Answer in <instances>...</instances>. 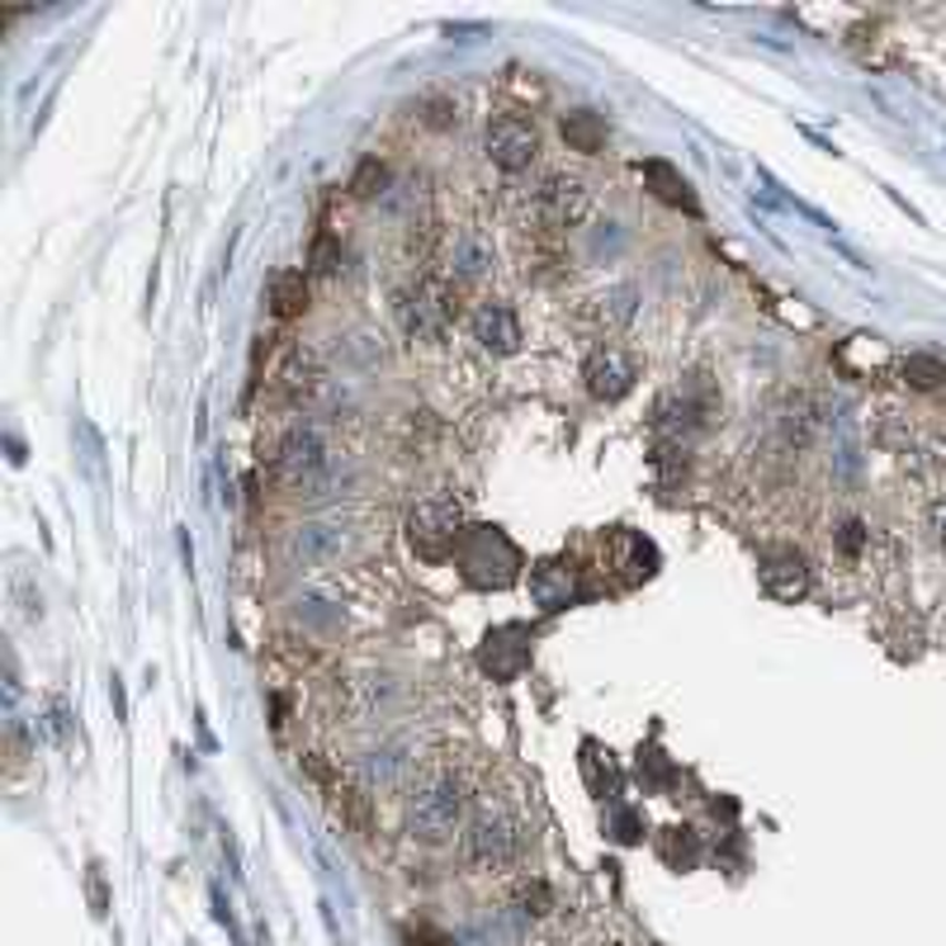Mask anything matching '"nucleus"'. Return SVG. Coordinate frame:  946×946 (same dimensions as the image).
I'll list each match as a JSON object with an SVG mask.
<instances>
[{"label": "nucleus", "mask_w": 946, "mask_h": 946, "mask_svg": "<svg viewBox=\"0 0 946 946\" xmlns=\"http://www.w3.org/2000/svg\"><path fill=\"white\" fill-rule=\"evenodd\" d=\"M454 564L473 587H512L521 577V549L502 525H464L460 545H454Z\"/></svg>", "instance_id": "f257e3e1"}, {"label": "nucleus", "mask_w": 946, "mask_h": 946, "mask_svg": "<svg viewBox=\"0 0 946 946\" xmlns=\"http://www.w3.org/2000/svg\"><path fill=\"white\" fill-rule=\"evenodd\" d=\"M275 464H279V479L289 487H299V497H322L337 473H331V450L322 441L318 426H294L285 441L275 450Z\"/></svg>", "instance_id": "f03ea898"}, {"label": "nucleus", "mask_w": 946, "mask_h": 946, "mask_svg": "<svg viewBox=\"0 0 946 946\" xmlns=\"http://www.w3.org/2000/svg\"><path fill=\"white\" fill-rule=\"evenodd\" d=\"M464 535V506L460 497H426L408 512V545L422 564H445Z\"/></svg>", "instance_id": "7ed1b4c3"}, {"label": "nucleus", "mask_w": 946, "mask_h": 946, "mask_svg": "<svg viewBox=\"0 0 946 946\" xmlns=\"http://www.w3.org/2000/svg\"><path fill=\"white\" fill-rule=\"evenodd\" d=\"M460 819H464V791L460 781H426L417 785L412 800H408V833L417 843H431L441 847L460 833Z\"/></svg>", "instance_id": "20e7f679"}, {"label": "nucleus", "mask_w": 946, "mask_h": 946, "mask_svg": "<svg viewBox=\"0 0 946 946\" xmlns=\"http://www.w3.org/2000/svg\"><path fill=\"white\" fill-rule=\"evenodd\" d=\"M393 312H398V327H402V337L408 341H441L450 318H454V299H450V289L422 279V285L398 294Z\"/></svg>", "instance_id": "39448f33"}, {"label": "nucleus", "mask_w": 946, "mask_h": 946, "mask_svg": "<svg viewBox=\"0 0 946 946\" xmlns=\"http://www.w3.org/2000/svg\"><path fill=\"white\" fill-rule=\"evenodd\" d=\"M464 852H469V862L483 866V871L512 866L516 852H521V823L512 814H502V810L479 814L469 823V833H464Z\"/></svg>", "instance_id": "423d86ee"}, {"label": "nucleus", "mask_w": 946, "mask_h": 946, "mask_svg": "<svg viewBox=\"0 0 946 946\" xmlns=\"http://www.w3.org/2000/svg\"><path fill=\"white\" fill-rule=\"evenodd\" d=\"M483 152L502 171H525L539 156V133L521 114H493L483 128Z\"/></svg>", "instance_id": "0eeeda50"}, {"label": "nucleus", "mask_w": 946, "mask_h": 946, "mask_svg": "<svg viewBox=\"0 0 946 946\" xmlns=\"http://www.w3.org/2000/svg\"><path fill=\"white\" fill-rule=\"evenodd\" d=\"M535 214L545 218V227H577L592 214V189L583 175L568 171H549L535 189Z\"/></svg>", "instance_id": "6e6552de"}, {"label": "nucleus", "mask_w": 946, "mask_h": 946, "mask_svg": "<svg viewBox=\"0 0 946 946\" xmlns=\"http://www.w3.org/2000/svg\"><path fill=\"white\" fill-rule=\"evenodd\" d=\"M583 379H587V393L597 402H620L629 389H635L639 370H635V360H629L620 346H597L587 356V364H583Z\"/></svg>", "instance_id": "1a4fd4ad"}, {"label": "nucleus", "mask_w": 946, "mask_h": 946, "mask_svg": "<svg viewBox=\"0 0 946 946\" xmlns=\"http://www.w3.org/2000/svg\"><path fill=\"white\" fill-rule=\"evenodd\" d=\"M350 549V535L346 525H331V521H308L289 535V558L304 568H327Z\"/></svg>", "instance_id": "9d476101"}, {"label": "nucleus", "mask_w": 946, "mask_h": 946, "mask_svg": "<svg viewBox=\"0 0 946 946\" xmlns=\"http://www.w3.org/2000/svg\"><path fill=\"white\" fill-rule=\"evenodd\" d=\"M469 331H473V341H479L483 350H493V356H512V350H521V322H516V312L497 304V299H487L473 308V318H469Z\"/></svg>", "instance_id": "9b49d317"}, {"label": "nucleus", "mask_w": 946, "mask_h": 946, "mask_svg": "<svg viewBox=\"0 0 946 946\" xmlns=\"http://www.w3.org/2000/svg\"><path fill=\"white\" fill-rule=\"evenodd\" d=\"M758 577H762V592L777 601H800L804 592H810V564H804V554H795V549L767 554Z\"/></svg>", "instance_id": "f8f14e48"}, {"label": "nucleus", "mask_w": 946, "mask_h": 946, "mask_svg": "<svg viewBox=\"0 0 946 946\" xmlns=\"http://www.w3.org/2000/svg\"><path fill=\"white\" fill-rule=\"evenodd\" d=\"M525 658H531V644H525V629L521 625H497L493 635L483 639V672H493L497 681L521 677Z\"/></svg>", "instance_id": "ddd939ff"}, {"label": "nucleus", "mask_w": 946, "mask_h": 946, "mask_svg": "<svg viewBox=\"0 0 946 946\" xmlns=\"http://www.w3.org/2000/svg\"><path fill=\"white\" fill-rule=\"evenodd\" d=\"M493 270V241H487L479 227H464L460 237H454V251H450V275L473 285V279H483Z\"/></svg>", "instance_id": "4468645a"}, {"label": "nucleus", "mask_w": 946, "mask_h": 946, "mask_svg": "<svg viewBox=\"0 0 946 946\" xmlns=\"http://www.w3.org/2000/svg\"><path fill=\"white\" fill-rule=\"evenodd\" d=\"M644 185L654 189L662 204L681 208V214H700V204H696V195H691L687 175H681L677 166H668V162H644Z\"/></svg>", "instance_id": "2eb2a0df"}, {"label": "nucleus", "mask_w": 946, "mask_h": 946, "mask_svg": "<svg viewBox=\"0 0 946 946\" xmlns=\"http://www.w3.org/2000/svg\"><path fill=\"white\" fill-rule=\"evenodd\" d=\"M270 312L275 318H304L308 312V275L304 270H279L270 279Z\"/></svg>", "instance_id": "dca6fc26"}, {"label": "nucleus", "mask_w": 946, "mask_h": 946, "mask_svg": "<svg viewBox=\"0 0 946 946\" xmlns=\"http://www.w3.org/2000/svg\"><path fill=\"white\" fill-rule=\"evenodd\" d=\"M558 133H564V143H568L573 152H583V156H597V152L606 147V124H601V114H592V110L564 114Z\"/></svg>", "instance_id": "f3484780"}, {"label": "nucleus", "mask_w": 946, "mask_h": 946, "mask_svg": "<svg viewBox=\"0 0 946 946\" xmlns=\"http://www.w3.org/2000/svg\"><path fill=\"white\" fill-rule=\"evenodd\" d=\"M531 587H535V601L545 606V610H564L573 601V577H568V568H558V564L535 568Z\"/></svg>", "instance_id": "a211bd4d"}, {"label": "nucleus", "mask_w": 946, "mask_h": 946, "mask_svg": "<svg viewBox=\"0 0 946 946\" xmlns=\"http://www.w3.org/2000/svg\"><path fill=\"white\" fill-rule=\"evenodd\" d=\"M402 772H408V758H402V748H383V752H370L360 767V777L370 791H389V785L402 781Z\"/></svg>", "instance_id": "6ab92c4d"}, {"label": "nucleus", "mask_w": 946, "mask_h": 946, "mask_svg": "<svg viewBox=\"0 0 946 946\" xmlns=\"http://www.w3.org/2000/svg\"><path fill=\"white\" fill-rule=\"evenodd\" d=\"M899 374H904V383H908V389H918V393H933L937 383L946 379V364H942V360H933V356H908Z\"/></svg>", "instance_id": "aec40b11"}, {"label": "nucleus", "mask_w": 946, "mask_h": 946, "mask_svg": "<svg viewBox=\"0 0 946 946\" xmlns=\"http://www.w3.org/2000/svg\"><path fill=\"white\" fill-rule=\"evenodd\" d=\"M635 299H639L635 285H616V289H606L601 299H597V304H601V308H597V312H601V322H606V327L629 322V318H635Z\"/></svg>", "instance_id": "412c9836"}, {"label": "nucleus", "mask_w": 946, "mask_h": 946, "mask_svg": "<svg viewBox=\"0 0 946 946\" xmlns=\"http://www.w3.org/2000/svg\"><path fill=\"white\" fill-rule=\"evenodd\" d=\"M337 356L346 360V364H364V370H370V364H379V341L370 337V331H356V337H346L341 346H337Z\"/></svg>", "instance_id": "4be33fe9"}, {"label": "nucleus", "mask_w": 946, "mask_h": 946, "mask_svg": "<svg viewBox=\"0 0 946 946\" xmlns=\"http://www.w3.org/2000/svg\"><path fill=\"white\" fill-rule=\"evenodd\" d=\"M383 181H389V171L379 166V156H370V162H360V171L350 175V195H360V199H370L383 189Z\"/></svg>", "instance_id": "5701e85b"}, {"label": "nucleus", "mask_w": 946, "mask_h": 946, "mask_svg": "<svg viewBox=\"0 0 946 946\" xmlns=\"http://www.w3.org/2000/svg\"><path fill=\"white\" fill-rule=\"evenodd\" d=\"M312 270L318 275H337V266H341V247H337V237H318L312 241Z\"/></svg>", "instance_id": "b1692460"}, {"label": "nucleus", "mask_w": 946, "mask_h": 946, "mask_svg": "<svg viewBox=\"0 0 946 946\" xmlns=\"http://www.w3.org/2000/svg\"><path fill=\"white\" fill-rule=\"evenodd\" d=\"M521 904H525V908H521V914H549V904H554V899H549V885H539V881H531V885H525V890H521Z\"/></svg>", "instance_id": "393cba45"}, {"label": "nucleus", "mask_w": 946, "mask_h": 946, "mask_svg": "<svg viewBox=\"0 0 946 946\" xmlns=\"http://www.w3.org/2000/svg\"><path fill=\"white\" fill-rule=\"evenodd\" d=\"M837 545H843V554H862V545H866V525L862 521H847L843 525V535H837Z\"/></svg>", "instance_id": "a878e982"}, {"label": "nucleus", "mask_w": 946, "mask_h": 946, "mask_svg": "<svg viewBox=\"0 0 946 946\" xmlns=\"http://www.w3.org/2000/svg\"><path fill=\"white\" fill-rule=\"evenodd\" d=\"M927 521H933V535L946 545V502H937V506H933V516H927Z\"/></svg>", "instance_id": "bb28decb"}]
</instances>
